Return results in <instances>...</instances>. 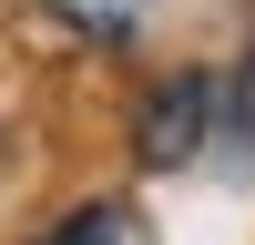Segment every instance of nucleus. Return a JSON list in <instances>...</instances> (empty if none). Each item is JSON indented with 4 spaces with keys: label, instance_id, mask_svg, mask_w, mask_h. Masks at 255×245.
<instances>
[{
    "label": "nucleus",
    "instance_id": "1",
    "mask_svg": "<svg viewBox=\"0 0 255 245\" xmlns=\"http://www.w3.org/2000/svg\"><path fill=\"white\" fill-rule=\"evenodd\" d=\"M204 113H215V82H204V72H184L174 92H153V102H143L133 153L153 163V174H163V163H194V153H204Z\"/></svg>",
    "mask_w": 255,
    "mask_h": 245
},
{
    "label": "nucleus",
    "instance_id": "2",
    "mask_svg": "<svg viewBox=\"0 0 255 245\" xmlns=\"http://www.w3.org/2000/svg\"><path fill=\"white\" fill-rule=\"evenodd\" d=\"M41 245H113V204H82V215H61Z\"/></svg>",
    "mask_w": 255,
    "mask_h": 245
},
{
    "label": "nucleus",
    "instance_id": "3",
    "mask_svg": "<svg viewBox=\"0 0 255 245\" xmlns=\"http://www.w3.org/2000/svg\"><path fill=\"white\" fill-rule=\"evenodd\" d=\"M61 20H92V31H113V20H133V0H61Z\"/></svg>",
    "mask_w": 255,
    "mask_h": 245
}]
</instances>
